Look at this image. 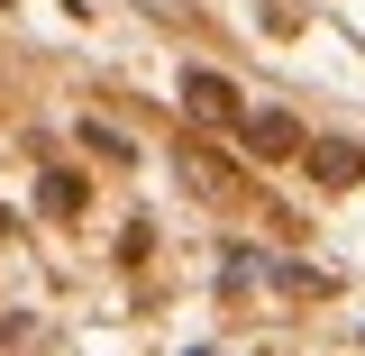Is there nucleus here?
Listing matches in <instances>:
<instances>
[{"mask_svg": "<svg viewBox=\"0 0 365 356\" xmlns=\"http://www.w3.org/2000/svg\"><path fill=\"white\" fill-rule=\"evenodd\" d=\"M182 101H192L201 119H237V91H228L220 73H182Z\"/></svg>", "mask_w": 365, "mask_h": 356, "instance_id": "1", "label": "nucleus"}, {"mask_svg": "<svg viewBox=\"0 0 365 356\" xmlns=\"http://www.w3.org/2000/svg\"><path fill=\"white\" fill-rule=\"evenodd\" d=\"M311 174H319V183H356V174H365V156L347 146V137H319V146H311Z\"/></svg>", "mask_w": 365, "mask_h": 356, "instance_id": "2", "label": "nucleus"}, {"mask_svg": "<svg viewBox=\"0 0 365 356\" xmlns=\"http://www.w3.org/2000/svg\"><path fill=\"white\" fill-rule=\"evenodd\" d=\"M247 137H256V146H274V156H283V146H292V119H274V110H265V119H247Z\"/></svg>", "mask_w": 365, "mask_h": 356, "instance_id": "3", "label": "nucleus"}, {"mask_svg": "<svg viewBox=\"0 0 365 356\" xmlns=\"http://www.w3.org/2000/svg\"><path fill=\"white\" fill-rule=\"evenodd\" d=\"M356 338H365V329H356Z\"/></svg>", "mask_w": 365, "mask_h": 356, "instance_id": "4", "label": "nucleus"}]
</instances>
